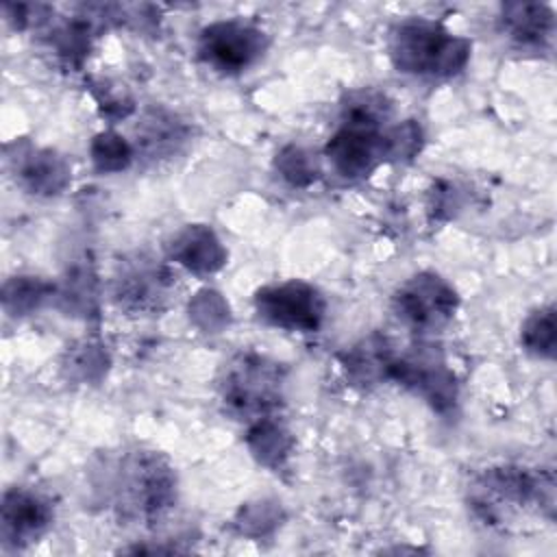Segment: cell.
I'll use <instances>...</instances> for the list:
<instances>
[{
  "label": "cell",
  "mask_w": 557,
  "mask_h": 557,
  "mask_svg": "<svg viewBox=\"0 0 557 557\" xmlns=\"http://www.w3.org/2000/svg\"><path fill=\"white\" fill-rule=\"evenodd\" d=\"M281 368L263 357L242 355L228 363L222 381V400L239 418L263 420L281 400Z\"/></svg>",
  "instance_id": "obj_3"
},
{
  "label": "cell",
  "mask_w": 557,
  "mask_h": 557,
  "mask_svg": "<svg viewBox=\"0 0 557 557\" xmlns=\"http://www.w3.org/2000/svg\"><path fill=\"white\" fill-rule=\"evenodd\" d=\"M278 168L285 178H289L294 185H302L313 178L309 157L300 148H289L278 157Z\"/></svg>",
  "instance_id": "obj_13"
},
{
  "label": "cell",
  "mask_w": 557,
  "mask_h": 557,
  "mask_svg": "<svg viewBox=\"0 0 557 557\" xmlns=\"http://www.w3.org/2000/svg\"><path fill=\"white\" fill-rule=\"evenodd\" d=\"M503 22L520 44H542L553 33V13L544 4H507L503 7Z\"/></svg>",
  "instance_id": "obj_8"
},
{
  "label": "cell",
  "mask_w": 557,
  "mask_h": 557,
  "mask_svg": "<svg viewBox=\"0 0 557 557\" xmlns=\"http://www.w3.org/2000/svg\"><path fill=\"white\" fill-rule=\"evenodd\" d=\"M131 150L117 135H102L94 146V159L102 170H120L126 165Z\"/></svg>",
  "instance_id": "obj_12"
},
{
  "label": "cell",
  "mask_w": 557,
  "mask_h": 557,
  "mask_svg": "<svg viewBox=\"0 0 557 557\" xmlns=\"http://www.w3.org/2000/svg\"><path fill=\"white\" fill-rule=\"evenodd\" d=\"M524 344L542 355H553L555 346V324H553V309L540 311L533 320H529L524 329Z\"/></svg>",
  "instance_id": "obj_11"
},
{
  "label": "cell",
  "mask_w": 557,
  "mask_h": 557,
  "mask_svg": "<svg viewBox=\"0 0 557 557\" xmlns=\"http://www.w3.org/2000/svg\"><path fill=\"white\" fill-rule=\"evenodd\" d=\"M181 263L194 270H213L222 263V250L207 228H189L183 244L176 246Z\"/></svg>",
  "instance_id": "obj_9"
},
{
  "label": "cell",
  "mask_w": 557,
  "mask_h": 557,
  "mask_svg": "<svg viewBox=\"0 0 557 557\" xmlns=\"http://www.w3.org/2000/svg\"><path fill=\"white\" fill-rule=\"evenodd\" d=\"M265 50V35L237 20L215 22L207 26L198 41V54L222 72H239L248 67Z\"/></svg>",
  "instance_id": "obj_6"
},
{
  "label": "cell",
  "mask_w": 557,
  "mask_h": 557,
  "mask_svg": "<svg viewBox=\"0 0 557 557\" xmlns=\"http://www.w3.org/2000/svg\"><path fill=\"white\" fill-rule=\"evenodd\" d=\"M335 170L348 178L368 174L387 154V135L381 133V111L368 96L346 109L342 128L326 146Z\"/></svg>",
  "instance_id": "obj_2"
},
{
  "label": "cell",
  "mask_w": 557,
  "mask_h": 557,
  "mask_svg": "<svg viewBox=\"0 0 557 557\" xmlns=\"http://www.w3.org/2000/svg\"><path fill=\"white\" fill-rule=\"evenodd\" d=\"M50 522V507L28 490H9L2 498V537L11 544L35 540Z\"/></svg>",
  "instance_id": "obj_7"
},
{
  "label": "cell",
  "mask_w": 557,
  "mask_h": 557,
  "mask_svg": "<svg viewBox=\"0 0 557 557\" xmlns=\"http://www.w3.org/2000/svg\"><path fill=\"white\" fill-rule=\"evenodd\" d=\"M257 313L281 329L289 331H315L324 318L322 296L307 283L289 281L270 285L255 296Z\"/></svg>",
  "instance_id": "obj_4"
},
{
  "label": "cell",
  "mask_w": 557,
  "mask_h": 557,
  "mask_svg": "<svg viewBox=\"0 0 557 557\" xmlns=\"http://www.w3.org/2000/svg\"><path fill=\"white\" fill-rule=\"evenodd\" d=\"M457 307V296L448 283L435 274L409 278L394 296L396 315L413 329L433 331L446 324Z\"/></svg>",
  "instance_id": "obj_5"
},
{
  "label": "cell",
  "mask_w": 557,
  "mask_h": 557,
  "mask_svg": "<svg viewBox=\"0 0 557 557\" xmlns=\"http://www.w3.org/2000/svg\"><path fill=\"white\" fill-rule=\"evenodd\" d=\"M468 52L470 44L466 39L429 20L400 22L389 41L396 67L409 74L450 76L463 67Z\"/></svg>",
  "instance_id": "obj_1"
},
{
  "label": "cell",
  "mask_w": 557,
  "mask_h": 557,
  "mask_svg": "<svg viewBox=\"0 0 557 557\" xmlns=\"http://www.w3.org/2000/svg\"><path fill=\"white\" fill-rule=\"evenodd\" d=\"M65 174H67V170L63 168V163L59 159H54V154H50V152L33 154V159L22 170V176L28 183V187L35 191H46V194L61 189L65 183Z\"/></svg>",
  "instance_id": "obj_10"
}]
</instances>
